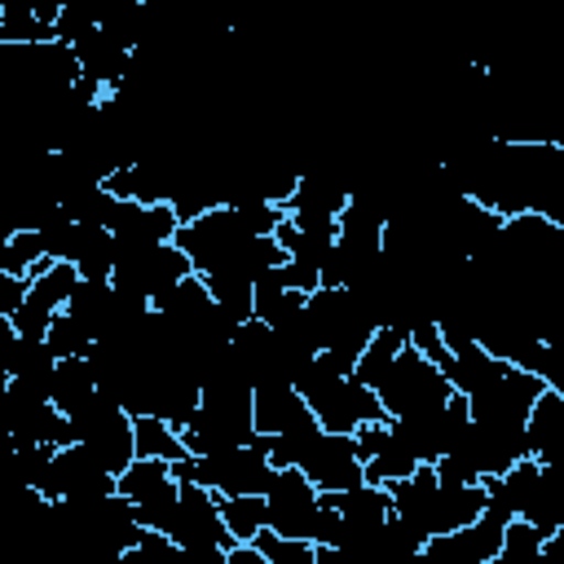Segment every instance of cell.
Masks as SVG:
<instances>
[{
    "label": "cell",
    "instance_id": "1",
    "mask_svg": "<svg viewBox=\"0 0 564 564\" xmlns=\"http://www.w3.org/2000/svg\"><path fill=\"white\" fill-rule=\"evenodd\" d=\"M291 388L304 397V405L313 410L317 427L330 432V436H352V432L366 427V423H388V414H383L375 388H366V383H357V379L330 375V370L322 366V357H313V361L291 379Z\"/></svg>",
    "mask_w": 564,
    "mask_h": 564
},
{
    "label": "cell",
    "instance_id": "2",
    "mask_svg": "<svg viewBox=\"0 0 564 564\" xmlns=\"http://www.w3.org/2000/svg\"><path fill=\"white\" fill-rule=\"evenodd\" d=\"M375 397H379L388 419H401V414H419V410H441L454 397V388H449V379L432 361H423L405 344L397 352V361L388 366V375L375 383Z\"/></svg>",
    "mask_w": 564,
    "mask_h": 564
},
{
    "label": "cell",
    "instance_id": "3",
    "mask_svg": "<svg viewBox=\"0 0 564 564\" xmlns=\"http://www.w3.org/2000/svg\"><path fill=\"white\" fill-rule=\"evenodd\" d=\"M66 423H70V436H75L79 445H88V449L106 463L110 476H119V471L137 458V454H132V419H128L110 397L93 392L79 410L66 414Z\"/></svg>",
    "mask_w": 564,
    "mask_h": 564
},
{
    "label": "cell",
    "instance_id": "4",
    "mask_svg": "<svg viewBox=\"0 0 564 564\" xmlns=\"http://www.w3.org/2000/svg\"><path fill=\"white\" fill-rule=\"evenodd\" d=\"M264 511H269V533L291 538V542H313V520L322 511L313 480L300 467H282L273 471L269 489H264Z\"/></svg>",
    "mask_w": 564,
    "mask_h": 564
},
{
    "label": "cell",
    "instance_id": "5",
    "mask_svg": "<svg viewBox=\"0 0 564 564\" xmlns=\"http://www.w3.org/2000/svg\"><path fill=\"white\" fill-rule=\"evenodd\" d=\"M115 494L123 502H132L141 529H159L167 524L172 507H176V480H172V463L159 458H132L119 476H115Z\"/></svg>",
    "mask_w": 564,
    "mask_h": 564
},
{
    "label": "cell",
    "instance_id": "6",
    "mask_svg": "<svg viewBox=\"0 0 564 564\" xmlns=\"http://www.w3.org/2000/svg\"><path fill=\"white\" fill-rule=\"evenodd\" d=\"M216 502L220 498L212 489H203L194 480H181L176 485V507H172V516L163 524V538L172 546H220V551H229L234 538L225 533Z\"/></svg>",
    "mask_w": 564,
    "mask_h": 564
},
{
    "label": "cell",
    "instance_id": "7",
    "mask_svg": "<svg viewBox=\"0 0 564 564\" xmlns=\"http://www.w3.org/2000/svg\"><path fill=\"white\" fill-rule=\"evenodd\" d=\"M300 471L313 480L317 494H344V489L366 485V480H361V458H357L352 436H330V432H322V436L313 441L308 458L300 463Z\"/></svg>",
    "mask_w": 564,
    "mask_h": 564
},
{
    "label": "cell",
    "instance_id": "8",
    "mask_svg": "<svg viewBox=\"0 0 564 564\" xmlns=\"http://www.w3.org/2000/svg\"><path fill=\"white\" fill-rule=\"evenodd\" d=\"M251 427H256V436H282V432L317 427V419L291 383H273V388L251 392Z\"/></svg>",
    "mask_w": 564,
    "mask_h": 564
},
{
    "label": "cell",
    "instance_id": "9",
    "mask_svg": "<svg viewBox=\"0 0 564 564\" xmlns=\"http://www.w3.org/2000/svg\"><path fill=\"white\" fill-rule=\"evenodd\" d=\"M524 441H529V458H538L542 467L560 463V449H564V392L542 388V397L524 414Z\"/></svg>",
    "mask_w": 564,
    "mask_h": 564
},
{
    "label": "cell",
    "instance_id": "10",
    "mask_svg": "<svg viewBox=\"0 0 564 564\" xmlns=\"http://www.w3.org/2000/svg\"><path fill=\"white\" fill-rule=\"evenodd\" d=\"M388 432H392V441L405 449L410 463L432 467V463L445 454V405H441V410H419V414L388 419Z\"/></svg>",
    "mask_w": 564,
    "mask_h": 564
},
{
    "label": "cell",
    "instance_id": "11",
    "mask_svg": "<svg viewBox=\"0 0 564 564\" xmlns=\"http://www.w3.org/2000/svg\"><path fill=\"white\" fill-rule=\"evenodd\" d=\"M485 511V489L476 485H436V498L423 516V538H441V533H458L467 529L476 516Z\"/></svg>",
    "mask_w": 564,
    "mask_h": 564
},
{
    "label": "cell",
    "instance_id": "12",
    "mask_svg": "<svg viewBox=\"0 0 564 564\" xmlns=\"http://www.w3.org/2000/svg\"><path fill=\"white\" fill-rule=\"evenodd\" d=\"M115 242H137V247H159L176 238V216L167 203H123L115 216Z\"/></svg>",
    "mask_w": 564,
    "mask_h": 564
},
{
    "label": "cell",
    "instance_id": "13",
    "mask_svg": "<svg viewBox=\"0 0 564 564\" xmlns=\"http://www.w3.org/2000/svg\"><path fill=\"white\" fill-rule=\"evenodd\" d=\"M70 269H75L84 282H110V273H115V234H110V229L75 225V238H70Z\"/></svg>",
    "mask_w": 564,
    "mask_h": 564
},
{
    "label": "cell",
    "instance_id": "14",
    "mask_svg": "<svg viewBox=\"0 0 564 564\" xmlns=\"http://www.w3.org/2000/svg\"><path fill=\"white\" fill-rule=\"evenodd\" d=\"M405 344H410L405 330H397V326H375V335L366 339V348H361V357H357L352 379L366 383V388H375V383L388 375V366L397 361V352H401Z\"/></svg>",
    "mask_w": 564,
    "mask_h": 564
},
{
    "label": "cell",
    "instance_id": "15",
    "mask_svg": "<svg viewBox=\"0 0 564 564\" xmlns=\"http://www.w3.org/2000/svg\"><path fill=\"white\" fill-rule=\"evenodd\" d=\"M93 392H97V383H93V370H88V361H84V357H70V361H57V366H53L48 401H53L62 414L79 410Z\"/></svg>",
    "mask_w": 564,
    "mask_h": 564
},
{
    "label": "cell",
    "instance_id": "16",
    "mask_svg": "<svg viewBox=\"0 0 564 564\" xmlns=\"http://www.w3.org/2000/svg\"><path fill=\"white\" fill-rule=\"evenodd\" d=\"M132 454H137V458H159V463H181V458H189L185 445H181V436H176L163 419H154V414H137V419H132Z\"/></svg>",
    "mask_w": 564,
    "mask_h": 564
},
{
    "label": "cell",
    "instance_id": "17",
    "mask_svg": "<svg viewBox=\"0 0 564 564\" xmlns=\"http://www.w3.org/2000/svg\"><path fill=\"white\" fill-rule=\"evenodd\" d=\"M220 511V524L234 542H256V533L269 529V511H264V498L260 494H247V498H220L216 502Z\"/></svg>",
    "mask_w": 564,
    "mask_h": 564
},
{
    "label": "cell",
    "instance_id": "18",
    "mask_svg": "<svg viewBox=\"0 0 564 564\" xmlns=\"http://www.w3.org/2000/svg\"><path fill=\"white\" fill-rule=\"evenodd\" d=\"M546 538H551V533H538L533 524L511 520L507 533H502V546H498V555H494L489 564H551V560L542 555V542H546Z\"/></svg>",
    "mask_w": 564,
    "mask_h": 564
},
{
    "label": "cell",
    "instance_id": "19",
    "mask_svg": "<svg viewBox=\"0 0 564 564\" xmlns=\"http://www.w3.org/2000/svg\"><path fill=\"white\" fill-rule=\"evenodd\" d=\"M97 339L62 308L53 322H48V330H44V348L57 357V361H70V357H88V348H93Z\"/></svg>",
    "mask_w": 564,
    "mask_h": 564
},
{
    "label": "cell",
    "instance_id": "20",
    "mask_svg": "<svg viewBox=\"0 0 564 564\" xmlns=\"http://www.w3.org/2000/svg\"><path fill=\"white\" fill-rule=\"evenodd\" d=\"M44 260H48V256H44V242H40L35 229H18V234L0 247V273H9V278H31V269L44 264Z\"/></svg>",
    "mask_w": 564,
    "mask_h": 564
},
{
    "label": "cell",
    "instance_id": "21",
    "mask_svg": "<svg viewBox=\"0 0 564 564\" xmlns=\"http://www.w3.org/2000/svg\"><path fill=\"white\" fill-rule=\"evenodd\" d=\"M53 366H57V357H53V352L44 348V339H22L4 375H9V379H31V383H48V379H53Z\"/></svg>",
    "mask_w": 564,
    "mask_h": 564
},
{
    "label": "cell",
    "instance_id": "22",
    "mask_svg": "<svg viewBox=\"0 0 564 564\" xmlns=\"http://www.w3.org/2000/svg\"><path fill=\"white\" fill-rule=\"evenodd\" d=\"M256 551L264 555V564H313L317 546L313 542H291V538H278V533H256Z\"/></svg>",
    "mask_w": 564,
    "mask_h": 564
},
{
    "label": "cell",
    "instance_id": "23",
    "mask_svg": "<svg viewBox=\"0 0 564 564\" xmlns=\"http://www.w3.org/2000/svg\"><path fill=\"white\" fill-rule=\"evenodd\" d=\"M26 300V278H9L0 273V317H13Z\"/></svg>",
    "mask_w": 564,
    "mask_h": 564
},
{
    "label": "cell",
    "instance_id": "24",
    "mask_svg": "<svg viewBox=\"0 0 564 564\" xmlns=\"http://www.w3.org/2000/svg\"><path fill=\"white\" fill-rule=\"evenodd\" d=\"M172 564H225L220 546H176Z\"/></svg>",
    "mask_w": 564,
    "mask_h": 564
},
{
    "label": "cell",
    "instance_id": "25",
    "mask_svg": "<svg viewBox=\"0 0 564 564\" xmlns=\"http://www.w3.org/2000/svg\"><path fill=\"white\" fill-rule=\"evenodd\" d=\"M18 330H13V322L9 317H0V370H9V361H13V352H18Z\"/></svg>",
    "mask_w": 564,
    "mask_h": 564
},
{
    "label": "cell",
    "instance_id": "26",
    "mask_svg": "<svg viewBox=\"0 0 564 564\" xmlns=\"http://www.w3.org/2000/svg\"><path fill=\"white\" fill-rule=\"evenodd\" d=\"M225 564H264V555L256 551V542H234L225 551Z\"/></svg>",
    "mask_w": 564,
    "mask_h": 564
}]
</instances>
